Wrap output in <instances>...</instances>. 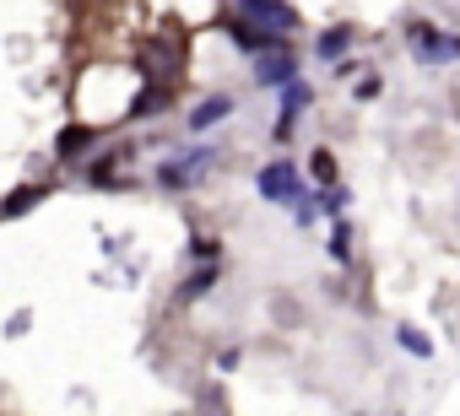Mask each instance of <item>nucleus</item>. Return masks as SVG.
<instances>
[{"label":"nucleus","mask_w":460,"mask_h":416,"mask_svg":"<svg viewBox=\"0 0 460 416\" xmlns=\"http://www.w3.org/2000/svg\"><path fill=\"white\" fill-rule=\"evenodd\" d=\"M261 195L266 200H304V184H298V168L293 162H271V168H261Z\"/></svg>","instance_id":"nucleus-1"},{"label":"nucleus","mask_w":460,"mask_h":416,"mask_svg":"<svg viewBox=\"0 0 460 416\" xmlns=\"http://www.w3.org/2000/svg\"><path fill=\"white\" fill-rule=\"evenodd\" d=\"M227 114H234V98H206V103L190 114V130H211V125L227 119Z\"/></svg>","instance_id":"nucleus-7"},{"label":"nucleus","mask_w":460,"mask_h":416,"mask_svg":"<svg viewBox=\"0 0 460 416\" xmlns=\"http://www.w3.org/2000/svg\"><path fill=\"white\" fill-rule=\"evenodd\" d=\"M395 341H401L411 357H433V341H428L422 330H411V325H395Z\"/></svg>","instance_id":"nucleus-8"},{"label":"nucleus","mask_w":460,"mask_h":416,"mask_svg":"<svg viewBox=\"0 0 460 416\" xmlns=\"http://www.w3.org/2000/svg\"><path fill=\"white\" fill-rule=\"evenodd\" d=\"M309 103V87L304 82H293V87H282V119H277V141H288L293 135V119H298V108Z\"/></svg>","instance_id":"nucleus-4"},{"label":"nucleus","mask_w":460,"mask_h":416,"mask_svg":"<svg viewBox=\"0 0 460 416\" xmlns=\"http://www.w3.org/2000/svg\"><path fill=\"white\" fill-rule=\"evenodd\" d=\"M331 255H336V260H347V228H336V238H331Z\"/></svg>","instance_id":"nucleus-11"},{"label":"nucleus","mask_w":460,"mask_h":416,"mask_svg":"<svg viewBox=\"0 0 460 416\" xmlns=\"http://www.w3.org/2000/svg\"><path fill=\"white\" fill-rule=\"evenodd\" d=\"M347 44H352V33H347V28H331V33L320 39V60H336Z\"/></svg>","instance_id":"nucleus-9"},{"label":"nucleus","mask_w":460,"mask_h":416,"mask_svg":"<svg viewBox=\"0 0 460 416\" xmlns=\"http://www.w3.org/2000/svg\"><path fill=\"white\" fill-rule=\"evenodd\" d=\"M206 162H211V152H195V157H173V162H168L157 178H163V184H190V178H200V173H206Z\"/></svg>","instance_id":"nucleus-5"},{"label":"nucleus","mask_w":460,"mask_h":416,"mask_svg":"<svg viewBox=\"0 0 460 416\" xmlns=\"http://www.w3.org/2000/svg\"><path fill=\"white\" fill-rule=\"evenodd\" d=\"M255 76H261L266 87H293V82H298V76H293V60L277 55V49H266V55L255 60Z\"/></svg>","instance_id":"nucleus-3"},{"label":"nucleus","mask_w":460,"mask_h":416,"mask_svg":"<svg viewBox=\"0 0 460 416\" xmlns=\"http://www.w3.org/2000/svg\"><path fill=\"white\" fill-rule=\"evenodd\" d=\"M239 17H250V22H261V28H293V12H288V6H266V0L239 6Z\"/></svg>","instance_id":"nucleus-6"},{"label":"nucleus","mask_w":460,"mask_h":416,"mask_svg":"<svg viewBox=\"0 0 460 416\" xmlns=\"http://www.w3.org/2000/svg\"><path fill=\"white\" fill-rule=\"evenodd\" d=\"M411 49H417V60H455L460 39L455 33H433V28H411Z\"/></svg>","instance_id":"nucleus-2"},{"label":"nucleus","mask_w":460,"mask_h":416,"mask_svg":"<svg viewBox=\"0 0 460 416\" xmlns=\"http://www.w3.org/2000/svg\"><path fill=\"white\" fill-rule=\"evenodd\" d=\"M314 178H320V184H331V178H336V162H331V152H314Z\"/></svg>","instance_id":"nucleus-10"}]
</instances>
